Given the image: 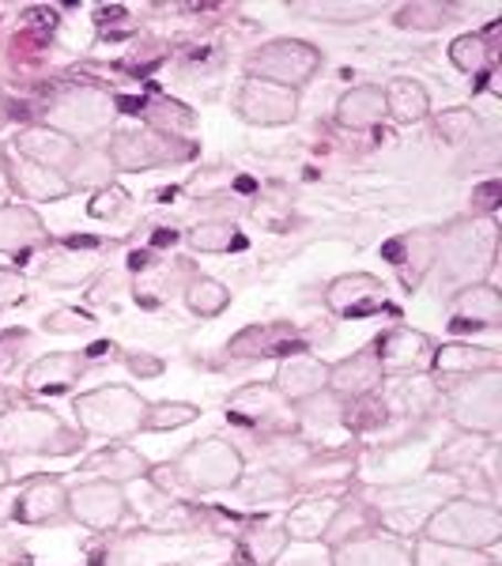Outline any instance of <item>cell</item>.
Instances as JSON below:
<instances>
[{
	"mask_svg": "<svg viewBox=\"0 0 502 566\" xmlns=\"http://www.w3.org/2000/svg\"><path fill=\"white\" fill-rule=\"evenodd\" d=\"M499 258V223L495 216H464L438 231L435 269L442 272L446 287L483 283Z\"/></svg>",
	"mask_w": 502,
	"mask_h": 566,
	"instance_id": "obj_1",
	"label": "cell"
},
{
	"mask_svg": "<svg viewBox=\"0 0 502 566\" xmlns=\"http://www.w3.org/2000/svg\"><path fill=\"white\" fill-rule=\"evenodd\" d=\"M87 446L76 423L61 419L53 408L23 405L0 419V453L4 458H72Z\"/></svg>",
	"mask_w": 502,
	"mask_h": 566,
	"instance_id": "obj_2",
	"label": "cell"
},
{
	"mask_svg": "<svg viewBox=\"0 0 502 566\" xmlns=\"http://www.w3.org/2000/svg\"><path fill=\"white\" fill-rule=\"evenodd\" d=\"M419 541L469 547V552H491L502 541V510L491 499H442L427 514V522L419 525Z\"/></svg>",
	"mask_w": 502,
	"mask_h": 566,
	"instance_id": "obj_3",
	"label": "cell"
},
{
	"mask_svg": "<svg viewBox=\"0 0 502 566\" xmlns=\"http://www.w3.org/2000/svg\"><path fill=\"white\" fill-rule=\"evenodd\" d=\"M72 416L76 427L87 438H109V442H125L136 431H144V416H148V400L140 397L133 386L109 381V386L87 389L80 397H72Z\"/></svg>",
	"mask_w": 502,
	"mask_h": 566,
	"instance_id": "obj_4",
	"label": "cell"
},
{
	"mask_svg": "<svg viewBox=\"0 0 502 566\" xmlns=\"http://www.w3.org/2000/svg\"><path fill=\"white\" fill-rule=\"evenodd\" d=\"M178 480L186 483L189 495H216V491H234L245 476V458L231 438L208 434L200 442L186 446L175 461Z\"/></svg>",
	"mask_w": 502,
	"mask_h": 566,
	"instance_id": "obj_5",
	"label": "cell"
},
{
	"mask_svg": "<svg viewBox=\"0 0 502 566\" xmlns=\"http://www.w3.org/2000/svg\"><path fill=\"white\" fill-rule=\"evenodd\" d=\"M446 408L458 431L495 438L502 431V370L453 378V386L446 389Z\"/></svg>",
	"mask_w": 502,
	"mask_h": 566,
	"instance_id": "obj_6",
	"label": "cell"
},
{
	"mask_svg": "<svg viewBox=\"0 0 502 566\" xmlns=\"http://www.w3.org/2000/svg\"><path fill=\"white\" fill-rule=\"evenodd\" d=\"M117 103L98 87H65L42 106V125L65 133L69 140H95L109 129Z\"/></svg>",
	"mask_w": 502,
	"mask_h": 566,
	"instance_id": "obj_7",
	"label": "cell"
},
{
	"mask_svg": "<svg viewBox=\"0 0 502 566\" xmlns=\"http://www.w3.org/2000/svg\"><path fill=\"white\" fill-rule=\"evenodd\" d=\"M322 69V50L303 39H272L261 42L258 50L245 57V76L264 80L287 91H303Z\"/></svg>",
	"mask_w": 502,
	"mask_h": 566,
	"instance_id": "obj_8",
	"label": "cell"
},
{
	"mask_svg": "<svg viewBox=\"0 0 502 566\" xmlns=\"http://www.w3.org/2000/svg\"><path fill=\"white\" fill-rule=\"evenodd\" d=\"M106 155L114 163V175H136V170H155V167H175L197 155L194 140H178V136L155 133V129H117L109 133Z\"/></svg>",
	"mask_w": 502,
	"mask_h": 566,
	"instance_id": "obj_9",
	"label": "cell"
},
{
	"mask_svg": "<svg viewBox=\"0 0 502 566\" xmlns=\"http://www.w3.org/2000/svg\"><path fill=\"white\" fill-rule=\"evenodd\" d=\"M227 423L264 434L295 431V408L272 386H242L227 400Z\"/></svg>",
	"mask_w": 502,
	"mask_h": 566,
	"instance_id": "obj_10",
	"label": "cell"
},
{
	"mask_svg": "<svg viewBox=\"0 0 502 566\" xmlns=\"http://www.w3.org/2000/svg\"><path fill=\"white\" fill-rule=\"evenodd\" d=\"M125 514H129V495L117 483L84 480L69 488V517L91 528V533H109V528L122 525Z\"/></svg>",
	"mask_w": 502,
	"mask_h": 566,
	"instance_id": "obj_11",
	"label": "cell"
},
{
	"mask_svg": "<svg viewBox=\"0 0 502 566\" xmlns=\"http://www.w3.org/2000/svg\"><path fill=\"white\" fill-rule=\"evenodd\" d=\"M370 348L378 355V367L386 378H416V374H431L438 344L419 328L397 325L389 333H381Z\"/></svg>",
	"mask_w": 502,
	"mask_h": 566,
	"instance_id": "obj_12",
	"label": "cell"
},
{
	"mask_svg": "<svg viewBox=\"0 0 502 566\" xmlns=\"http://www.w3.org/2000/svg\"><path fill=\"white\" fill-rule=\"evenodd\" d=\"M69 517V483L61 476H31L12 495L15 525H57Z\"/></svg>",
	"mask_w": 502,
	"mask_h": 566,
	"instance_id": "obj_13",
	"label": "cell"
},
{
	"mask_svg": "<svg viewBox=\"0 0 502 566\" xmlns=\"http://www.w3.org/2000/svg\"><path fill=\"white\" fill-rule=\"evenodd\" d=\"M234 114L250 125H264V129L287 125V122H295V114H299V91L245 76L239 95H234Z\"/></svg>",
	"mask_w": 502,
	"mask_h": 566,
	"instance_id": "obj_14",
	"label": "cell"
},
{
	"mask_svg": "<svg viewBox=\"0 0 502 566\" xmlns=\"http://www.w3.org/2000/svg\"><path fill=\"white\" fill-rule=\"evenodd\" d=\"M291 483L295 491L306 495H333L336 488H352L355 480V453L344 446H328V450H310V458L303 464H295Z\"/></svg>",
	"mask_w": 502,
	"mask_h": 566,
	"instance_id": "obj_15",
	"label": "cell"
},
{
	"mask_svg": "<svg viewBox=\"0 0 502 566\" xmlns=\"http://www.w3.org/2000/svg\"><path fill=\"white\" fill-rule=\"evenodd\" d=\"M95 367L98 363L87 352H50L27 367L23 392H31V397H61L72 386H80V378Z\"/></svg>",
	"mask_w": 502,
	"mask_h": 566,
	"instance_id": "obj_16",
	"label": "cell"
},
{
	"mask_svg": "<svg viewBox=\"0 0 502 566\" xmlns=\"http://www.w3.org/2000/svg\"><path fill=\"white\" fill-rule=\"evenodd\" d=\"M328 566H412V547L405 544V536L370 528L355 541L328 547Z\"/></svg>",
	"mask_w": 502,
	"mask_h": 566,
	"instance_id": "obj_17",
	"label": "cell"
},
{
	"mask_svg": "<svg viewBox=\"0 0 502 566\" xmlns=\"http://www.w3.org/2000/svg\"><path fill=\"white\" fill-rule=\"evenodd\" d=\"M325 306L336 317H370L386 310V283L370 272H344V276L328 280Z\"/></svg>",
	"mask_w": 502,
	"mask_h": 566,
	"instance_id": "obj_18",
	"label": "cell"
},
{
	"mask_svg": "<svg viewBox=\"0 0 502 566\" xmlns=\"http://www.w3.org/2000/svg\"><path fill=\"white\" fill-rule=\"evenodd\" d=\"M227 352L242 363L253 359H287V355H303L306 352V336L295 325H245Z\"/></svg>",
	"mask_w": 502,
	"mask_h": 566,
	"instance_id": "obj_19",
	"label": "cell"
},
{
	"mask_svg": "<svg viewBox=\"0 0 502 566\" xmlns=\"http://www.w3.org/2000/svg\"><path fill=\"white\" fill-rule=\"evenodd\" d=\"M386 386V374L378 367V355L367 344V348L352 352L348 359L333 363L328 367V392L341 400H359V397H374V392H381Z\"/></svg>",
	"mask_w": 502,
	"mask_h": 566,
	"instance_id": "obj_20",
	"label": "cell"
},
{
	"mask_svg": "<svg viewBox=\"0 0 502 566\" xmlns=\"http://www.w3.org/2000/svg\"><path fill=\"white\" fill-rule=\"evenodd\" d=\"M12 151L23 155V159H31V163H39V167H50V170H57V175H69L72 163H76V155H80V144L69 140L65 133H57V129H50V125L39 122V125H27V129L15 133Z\"/></svg>",
	"mask_w": 502,
	"mask_h": 566,
	"instance_id": "obj_21",
	"label": "cell"
},
{
	"mask_svg": "<svg viewBox=\"0 0 502 566\" xmlns=\"http://www.w3.org/2000/svg\"><path fill=\"white\" fill-rule=\"evenodd\" d=\"M435 245H438L435 227H416V231L400 234L397 242H389L386 250H381V258L389 264H397L405 291H416L427 272L435 269Z\"/></svg>",
	"mask_w": 502,
	"mask_h": 566,
	"instance_id": "obj_22",
	"label": "cell"
},
{
	"mask_svg": "<svg viewBox=\"0 0 502 566\" xmlns=\"http://www.w3.org/2000/svg\"><path fill=\"white\" fill-rule=\"evenodd\" d=\"M502 325V291L495 283H469L453 295L450 333H477V328H499Z\"/></svg>",
	"mask_w": 502,
	"mask_h": 566,
	"instance_id": "obj_23",
	"label": "cell"
},
{
	"mask_svg": "<svg viewBox=\"0 0 502 566\" xmlns=\"http://www.w3.org/2000/svg\"><path fill=\"white\" fill-rule=\"evenodd\" d=\"M45 245H50V231H45L42 216L34 208L20 205V200L0 205V253L27 258L34 250H45Z\"/></svg>",
	"mask_w": 502,
	"mask_h": 566,
	"instance_id": "obj_24",
	"label": "cell"
},
{
	"mask_svg": "<svg viewBox=\"0 0 502 566\" xmlns=\"http://www.w3.org/2000/svg\"><path fill=\"white\" fill-rule=\"evenodd\" d=\"M325 386H328V363L314 359L310 352L280 359L276 378H272V389H276L291 408H299L303 400L317 397V392H322Z\"/></svg>",
	"mask_w": 502,
	"mask_h": 566,
	"instance_id": "obj_25",
	"label": "cell"
},
{
	"mask_svg": "<svg viewBox=\"0 0 502 566\" xmlns=\"http://www.w3.org/2000/svg\"><path fill=\"white\" fill-rule=\"evenodd\" d=\"M8 181H12V193H20L23 200H65L76 193V186L65 175L39 167L15 151H8Z\"/></svg>",
	"mask_w": 502,
	"mask_h": 566,
	"instance_id": "obj_26",
	"label": "cell"
},
{
	"mask_svg": "<svg viewBox=\"0 0 502 566\" xmlns=\"http://www.w3.org/2000/svg\"><path fill=\"white\" fill-rule=\"evenodd\" d=\"M151 469V461L144 458L140 450H133V446L125 442H114L106 446V450H95L91 458L80 461V476H103L109 483H117V488H125V483L133 480H144Z\"/></svg>",
	"mask_w": 502,
	"mask_h": 566,
	"instance_id": "obj_27",
	"label": "cell"
},
{
	"mask_svg": "<svg viewBox=\"0 0 502 566\" xmlns=\"http://www.w3.org/2000/svg\"><path fill=\"white\" fill-rule=\"evenodd\" d=\"M435 378H469V374H483V370H502V355L495 348H480V344H442L435 348V363H431Z\"/></svg>",
	"mask_w": 502,
	"mask_h": 566,
	"instance_id": "obj_28",
	"label": "cell"
},
{
	"mask_svg": "<svg viewBox=\"0 0 502 566\" xmlns=\"http://www.w3.org/2000/svg\"><path fill=\"white\" fill-rule=\"evenodd\" d=\"M336 506H341V495H306L299 499L295 506L284 514V533L287 541H303V544H317L325 536L328 522H333Z\"/></svg>",
	"mask_w": 502,
	"mask_h": 566,
	"instance_id": "obj_29",
	"label": "cell"
},
{
	"mask_svg": "<svg viewBox=\"0 0 502 566\" xmlns=\"http://www.w3.org/2000/svg\"><path fill=\"white\" fill-rule=\"evenodd\" d=\"M103 272L95 253H76V250H57L39 264V280L50 287H84Z\"/></svg>",
	"mask_w": 502,
	"mask_h": 566,
	"instance_id": "obj_30",
	"label": "cell"
},
{
	"mask_svg": "<svg viewBox=\"0 0 502 566\" xmlns=\"http://www.w3.org/2000/svg\"><path fill=\"white\" fill-rule=\"evenodd\" d=\"M336 122L344 129H374L386 122V98H381L378 84H359L348 87L336 103Z\"/></svg>",
	"mask_w": 502,
	"mask_h": 566,
	"instance_id": "obj_31",
	"label": "cell"
},
{
	"mask_svg": "<svg viewBox=\"0 0 502 566\" xmlns=\"http://www.w3.org/2000/svg\"><path fill=\"white\" fill-rule=\"evenodd\" d=\"M381 98H386V117H394L397 125H419L427 114H431V95L419 80L397 76L381 87Z\"/></svg>",
	"mask_w": 502,
	"mask_h": 566,
	"instance_id": "obj_32",
	"label": "cell"
},
{
	"mask_svg": "<svg viewBox=\"0 0 502 566\" xmlns=\"http://www.w3.org/2000/svg\"><path fill=\"white\" fill-rule=\"evenodd\" d=\"M491 31H477V34H461V39L450 42V61L453 69L469 72V76H483L491 65H495V50H499V31L502 23H488Z\"/></svg>",
	"mask_w": 502,
	"mask_h": 566,
	"instance_id": "obj_33",
	"label": "cell"
},
{
	"mask_svg": "<svg viewBox=\"0 0 502 566\" xmlns=\"http://www.w3.org/2000/svg\"><path fill=\"white\" fill-rule=\"evenodd\" d=\"M370 528H378V517H374V506L370 502H363L359 495H348L341 499V506H336L333 522H328L322 544L325 547H336L344 541H355V536L370 533Z\"/></svg>",
	"mask_w": 502,
	"mask_h": 566,
	"instance_id": "obj_34",
	"label": "cell"
},
{
	"mask_svg": "<svg viewBox=\"0 0 502 566\" xmlns=\"http://www.w3.org/2000/svg\"><path fill=\"white\" fill-rule=\"evenodd\" d=\"M495 446V438H480L469 431H458L442 450L435 453V472H472L477 464L488 458V450Z\"/></svg>",
	"mask_w": 502,
	"mask_h": 566,
	"instance_id": "obj_35",
	"label": "cell"
},
{
	"mask_svg": "<svg viewBox=\"0 0 502 566\" xmlns=\"http://www.w3.org/2000/svg\"><path fill=\"white\" fill-rule=\"evenodd\" d=\"M287 533L280 522H269V517H261V522H253L250 533H242V555L250 559L253 566H276L284 559L287 552Z\"/></svg>",
	"mask_w": 502,
	"mask_h": 566,
	"instance_id": "obj_36",
	"label": "cell"
},
{
	"mask_svg": "<svg viewBox=\"0 0 502 566\" xmlns=\"http://www.w3.org/2000/svg\"><path fill=\"white\" fill-rule=\"evenodd\" d=\"M140 114H144V125H148V129L178 136V140L186 133H194V125H197L194 109L175 103V98H151V103L140 106Z\"/></svg>",
	"mask_w": 502,
	"mask_h": 566,
	"instance_id": "obj_37",
	"label": "cell"
},
{
	"mask_svg": "<svg viewBox=\"0 0 502 566\" xmlns=\"http://www.w3.org/2000/svg\"><path fill=\"white\" fill-rule=\"evenodd\" d=\"M412 566H495V555H491V552H469V547L416 541L412 544Z\"/></svg>",
	"mask_w": 502,
	"mask_h": 566,
	"instance_id": "obj_38",
	"label": "cell"
},
{
	"mask_svg": "<svg viewBox=\"0 0 502 566\" xmlns=\"http://www.w3.org/2000/svg\"><path fill=\"white\" fill-rule=\"evenodd\" d=\"M389 423V405L381 392L374 397H359V400H344V412H341V427L352 434H370L381 431Z\"/></svg>",
	"mask_w": 502,
	"mask_h": 566,
	"instance_id": "obj_39",
	"label": "cell"
},
{
	"mask_svg": "<svg viewBox=\"0 0 502 566\" xmlns=\"http://www.w3.org/2000/svg\"><path fill=\"white\" fill-rule=\"evenodd\" d=\"M239 491L245 502H276L295 495V483H291V472L284 469H258L239 480Z\"/></svg>",
	"mask_w": 502,
	"mask_h": 566,
	"instance_id": "obj_40",
	"label": "cell"
},
{
	"mask_svg": "<svg viewBox=\"0 0 502 566\" xmlns=\"http://www.w3.org/2000/svg\"><path fill=\"white\" fill-rule=\"evenodd\" d=\"M394 20L400 31H438L442 23L453 20V8L442 0H412V4L394 8Z\"/></svg>",
	"mask_w": 502,
	"mask_h": 566,
	"instance_id": "obj_41",
	"label": "cell"
},
{
	"mask_svg": "<svg viewBox=\"0 0 502 566\" xmlns=\"http://www.w3.org/2000/svg\"><path fill=\"white\" fill-rule=\"evenodd\" d=\"M291 12L314 15V20L325 23H359L370 20V15H381V4H359V0H314V4H291Z\"/></svg>",
	"mask_w": 502,
	"mask_h": 566,
	"instance_id": "obj_42",
	"label": "cell"
},
{
	"mask_svg": "<svg viewBox=\"0 0 502 566\" xmlns=\"http://www.w3.org/2000/svg\"><path fill=\"white\" fill-rule=\"evenodd\" d=\"M186 306L194 310L197 317H219L231 306V291L212 276H194L186 283Z\"/></svg>",
	"mask_w": 502,
	"mask_h": 566,
	"instance_id": "obj_43",
	"label": "cell"
},
{
	"mask_svg": "<svg viewBox=\"0 0 502 566\" xmlns=\"http://www.w3.org/2000/svg\"><path fill=\"white\" fill-rule=\"evenodd\" d=\"M186 242H189V250H197V253H227L231 245H242L234 223H227V219H205V223L189 227Z\"/></svg>",
	"mask_w": 502,
	"mask_h": 566,
	"instance_id": "obj_44",
	"label": "cell"
},
{
	"mask_svg": "<svg viewBox=\"0 0 502 566\" xmlns=\"http://www.w3.org/2000/svg\"><path fill=\"white\" fill-rule=\"evenodd\" d=\"M194 419H200L197 405H186V400H159V405H148V416H144V431H151V434L178 431V427H189Z\"/></svg>",
	"mask_w": 502,
	"mask_h": 566,
	"instance_id": "obj_45",
	"label": "cell"
},
{
	"mask_svg": "<svg viewBox=\"0 0 502 566\" xmlns=\"http://www.w3.org/2000/svg\"><path fill=\"white\" fill-rule=\"evenodd\" d=\"M109 175H114V163H109L106 148H80L76 163H72V170L65 178L72 186H91V181H103Z\"/></svg>",
	"mask_w": 502,
	"mask_h": 566,
	"instance_id": "obj_46",
	"label": "cell"
},
{
	"mask_svg": "<svg viewBox=\"0 0 502 566\" xmlns=\"http://www.w3.org/2000/svg\"><path fill=\"white\" fill-rule=\"evenodd\" d=\"M435 133L442 136L446 144H453V148H461V144H469V136L477 133V114L472 109H442V114L435 117Z\"/></svg>",
	"mask_w": 502,
	"mask_h": 566,
	"instance_id": "obj_47",
	"label": "cell"
},
{
	"mask_svg": "<svg viewBox=\"0 0 502 566\" xmlns=\"http://www.w3.org/2000/svg\"><path fill=\"white\" fill-rule=\"evenodd\" d=\"M129 205H133V197L125 193L122 186H103L95 197L87 200V216L91 219H106V223H109V219H122Z\"/></svg>",
	"mask_w": 502,
	"mask_h": 566,
	"instance_id": "obj_48",
	"label": "cell"
},
{
	"mask_svg": "<svg viewBox=\"0 0 502 566\" xmlns=\"http://www.w3.org/2000/svg\"><path fill=\"white\" fill-rule=\"evenodd\" d=\"M31 340L34 336L27 333V328H4V333H0V378L20 367V359L31 352Z\"/></svg>",
	"mask_w": 502,
	"mask_h": 566,
	"instance_id": "obj_49",
	"label": "cell"
},
{
	"mask_svg": "<svg viewBox=\"0 0 502 566\" xmlns=\"http://www.w3.org/2000/svg\"><path fill=\"white\" fill-rule=\"evenodd\" d=\"M42 328L45 333H84V328H95V317L76 306H61L42 317Z\"/></svg>",
	"mask_w": 502,
	"mask_h": 566,
	"instance_id": "obj_50",
	"label": "cell"
},
{
	"mask_svg": "<svg viewBox=\"0 0 502 566\" xmlns=\"http://www.w3.org/2000/svg\"><path fill=\"white\" fill-rule=\"evenodd\" d=\"M27 303V276L15 269H0V310Z\"/></svg>",
	"mask_w": 502,
	"mask_h": 566,
	"instance_id": "obj_51",
	"label": "cell"
},
{
	"mask_svg": "<svg viewBox=\"0 0 502 566\" xmlns=\"http://www.w3.org/2000/svg\"><path fill=\"white\" fill-rule=\"evenodd\" d=\"M98 283L91 287V303H114V295H125L133 287L125 272H98Z\"/></svg>",
	"mask_w": 502,
	"mask_h": 566,
	"instance_id": "obj_52",
	"label": "cell"
},
{
	"mask_svg": "<svg viewBox=\"0 0 502 566\" xmlns=\"http://www.w3.org/2000/svg\"><path fill=\"white\" fill-rule=\"evenodd\" d=\"M499 197H502V181H499V178H488V181H480V186L472 189V197H469V208H472V216H495V208H499Z\"/></svg>",
	"mask_w": 502,
	"mask_h": 566,
	"instance_id": "obj_53",
	"label": "cell"
},
{
	"mask_svg": "<svg viewBox=\"0 0 502 566\" xmlns=\"http://www.w3.org/2000/svg\"><path fill=\"white\" fill-rule=\"evenodd\" d=\"M117 363H125L136 378H159L163 374V359H155V355H148V352H125L122 348V359Z\"/></svg>",
	"mask_w": 502,
	"mask_h": 566,
	"instance_id": "obj_54",
	"label": "cell"
},
{
	"mask_svg": "<svg viewBox=\"0 0 502 566\" xmlns=\"http://www.w3.org/2000/svg\"><path fill=\"white\" fill-rule=\"evenodd\" d=\"M23 559V547L20 541H12L8 533H0V566H15Z\"/></svg>",
	"mask_w": 502,
	"mask_h": 566,
	"instance_id": "obj_55",
	"label": "cell"
},
{
	"mask_svg": "<svg viewBox=\"0 0 502 566\" xmlns=\"http://www.w3.org/2000/svg\"><path fill=\"white\" fill-rule=\"evenodd\" d=\"M23 397H27L23 389L15 392L12 386H0V419H4L8 412H15V408H23Z\"/></svg>",
	"mask_w": 502,
	"mask_h": 566,
	"instance_id": "obj_56",
	"label": "cell"
},
{
	"mask_svg": "<svg viewBox=\"0 0 502 566\" xmlns=\"http://www.w3.org/2000/svg\"><path fill=\"white\" fill-rule=\"evenodd\" d=\"M178 245V231H167V227H159L151 239V250H175Z\"/></svg>",
	"mask_w": 502,
	"mask_h": 566,
	"instance_id": "obj_57",
	"label": "cell"
},
{
	"mask_svg": "<svg viewBox=\"0 0 502 566\" xmlns=\"http://www.w3.org/2000/svg\"><path fill=\"white\" fill-rule=\"evenodd\" d=\"M12 197V181H8V151H0V205H8Z\"/></svg>",
	"mask_w": 502,
	"mask_h": 566,
	"instance_id": "obj_58",
	"label": "cell"
},
{
	"mask_svg": "<svg viewBox=\"0 0 502 566\" xmlns=\"http://www.w3.org/2000/svg\"><path fill=\"white\" fill-rule=\"evenodd\" d=\"M12 483V469H8V458L0 453V488H8Z\"/></svg>",
	"mask_w": 502,
	"mask_h": 566,
	"instance_id": "obj_59",
	"label": "cell"
},
{
	"mask_svg": "<svg viewBox=\"0 0 502 566\" xmlns=\"http://www.w3.org/2000/svg\"><path fill=\"white\" fill-rule=\"evenodd\" d=\"M219 566H234V563H219Z\"/></svg>",
	"mask_w": 502,
	"mask_h": 566,
	"instance_id": "obj_60",
	"label": "cell"
},
{
	"mask_svg": "<svg viewBox=\"0 0 502 566\" xmlns=\"http://www.w3.org/2000/svg\"><path fill=\"white\" fill-rule=\"evenodd\" d=\"M495 566H499V563H495Z\"/></svg>",
	"mask_w": 502,
	"mask_h": 566,
	"instance_id": "obj_61",
	"label": "cell"
}]
</instances>
